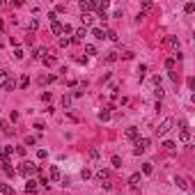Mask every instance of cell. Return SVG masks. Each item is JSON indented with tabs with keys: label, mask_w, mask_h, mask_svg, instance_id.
Segmentation results:
<instances>
[{
	"label": "cell",
	"mask_w": 195,
	"mask_h": 195,
	"mask_svg": "<svg viewBox=\"0 0 195 195\" xmlns=\"http://www.w3.org/2000/svg\"><path fill=\"white\" fill-rule=\"evenodd\" d=\"M97 177H99V181H110V170H99L97 172Z\"/></svg>",
	"instance_id": "obj_6"
},
{
	"label": "cell",
	"mask_w": 195,
	"mask_h": 195,
	"mask_svg": "<svg viewBox=\"0 0 195 195\" xmlns=\"http://www.w3.org/2000/svg\"><path fill=\"white\" fill-rule=\"evenodd\" d=\"M0 5H2V2H0Z\"/></svg>",
	"instance_id": "obj_46"
},
{
	"label": "cell",
	"mask_w": 195,
	"mask_h": 195,
	"mask_svg": "<svg viewBox=\"0 0 195 195\" xmlns=\"http://www.w3.org/2000/svg\"><path fill=\"white\" fill-rule=\"evenodd\" d=\"M25 191H28V193H34V191H37V181H34V179H28Z\"/></svg>",
	"instance_id": "obj_12"
},
{
	"label": "cell",
	"mask_w": 195,
	"mask_h": 195,
	"mask_svg": "<svg viewBox=\"0 0 195 195\" xmlns=\"http://www.w3.org/2000/svg\"><path fill=\"white\" fill-rule=\"evenodd\" d=\"M175 64H177L175 57H168V60H165V69H168V71H172V69H175Z\"/></svg>",
	"instance_id": "obj_18"
},
{
	"label": "cell",
	"mask_w": 195,
	"mask_h": 195,
	"mask_svg": "<svg viewBox=\"0 0 195 195\" xmlns=\"http://www.w3.org/2000/svg\"><path fill=\"white\" fill-rule=\"evenodd\" d=\"M85 34H87V30H85V28H78V30H76V37H85Z\"/></svg>",
	"instance_id": "obj_35"
},
{
	"label": "cell",
	"mask_w": 195,
	"mask_h": 195,
	"mask_svg": "<svg viewBox=\"0 0 195 195\" xmlns=\"http://www.w3.org/2000/svg\"><path fill=\"white\" fill-rule=\"evenodd\" d=\"M39 170V165H34L32 161H25V163H21V168H19V172L23 175V177H28V179H30V177L34 175Z\"/></svg>",
	"instance_id": "obj_1"
},
{
	"label": "cell",
	"mask_w": 195,
	"mask_h": 195,
	"mask_svg": "<svg viewBox=\"0 0 195 195\" xmlns=\"http://www.w3.org/2000/svg\"><path fill=\"white\" fill-rule=\"evenodd\" d=\"M2 170H5V172H7L9 177L14 175V168H11V163H9V161H2Z\"/></svg>",
	"instance_id": "obj_15"
},
{
	"label": "cell",
	"mask_w": 195,
	"mask_h": 195,
	"mask_svg": "<svg viewBox=\"0 0 195 195\" xmlns=\"http://www.w3.org/2000/svg\"><path fill=\"white\" fill-rule=\"evenodd\" d=\"M85 53H87V55H97V48H94L92 44H87L85 46Z\"/></svg>",
	"instance_id": "obj_28"
},
{
	"label": "cell",
	"mask_w": 195,
	"mask_h": 195,
	"mask_svg": "<svg viewBox=\"0 0 195 195\" xmlns=\"http://www.w3.org/2000/svg\"><path fill=\"white\" fill-rule=\"evenodd\" d=\"M7 80H9V74L5 71V69H0V85L5 87V83H7Z\"/></svg>",
	"instance_id": "obj_17"
},
{
	"label": "cell",
	"mask_w": 195,
	"mask_h": 195,
	"mask_svg": "<svg viewBox=\"0 0 195 195\" xmlns=\"http://www.w3.org/2000/svg\"><path fill=\"white\" fill-rule=\"evenodd\" d=\"M62 32H64V37H67V34H71V32H74V28L69 25V23H64V25H62Z\"/></svg>",
	"instance_id": "obj_25"
},
{
	"label": "cell",
	"mask_w": 195,
	"mask_h": 195,
	"mask_svg": "<svg viewBox=\"0 0 195 195\" xmlns=\"http://www.w3.org/2000/svg\"><path fill=\"white\" fill-rule=\"evenodd\" d=\"M179 140H181V143H186V145H188V143H191V131H188V129H184V131L179 133Z\"/></svg>",
	"instance_id": "obj_10"
},
{
	"label": "cell",
	"mask_w": 195,
	"mask_h": 195,
	"mask_svg": "<svg viewBox=\"0 0 195 195\" xmlns=\"http://www.w3.org/2000/svg\"><path fill=\"white\" fill-rule=\"evenodd\" d=\"M46 156H48V152H46V149H39L37 152V158H46Z\"/></svg>",
	"instance_id": "obj_40"
},
{
	"label": "cell",
	"mask_w": 195,
	"mask_h": 195,
	"mask_svg": "<svg viewBox=\"0 0 195 195\" xmlns=\"http://www.w3.org/2000/svg\"><path fill=\"white\" fill-rule=\"evenodd\" d=\"M62 106H64V108H71V94H64V97H62Z\"/></svg>",
	"instance_id": "obj_16"
},
{
	"label": "cell",
	"mask_w": 195,
	"mask_h": 195,
	"mask_svg": "<svg viewBox=\"0 0 195 195\" xmlns=\"http://www.w3.org/2000/svg\"><path fill=\"white\" fill-rule=\"evenodd\" d=\"M46 64V67H53V64H55V60H53V57H44V60H41Z\"/></svg>",
	"instance_id": "obj_36"
},
{
	"label": "cell",
	"mask_w": 195,
	"mask_h": 195,
	"mask_svg": "<svg viewBox=\"0 0 195 195\" xmlns=\"http://www.w3.org/2000/svg\"><path fill=\"white\" fill-rule=\"evenodd\" d=\"M172 124H175V122H172V117H165V120H163L161 124H158V129H156V133H158V138H163V135H165V133H168V131H170V129H172Z\"/></svg>",
	"instance_id": "obj_3"
},
{
	"label": "cell",
	"mask_w": 195,
	"mask_h": 195,
	"mask_svg": "<svg viewBox=\"0 0 195 195\" xmlns=\"http://www.w3.org/2000/svg\"><path fill=\"white\" fill-rule=\"evenodd\" d=\"M14 87H16V83H14V78H9L7 83H5V90H9V92H11V90H14Z\"/></svg>",
	"instance_id": "obj_27"
},
{
	"label": "cell",
	"mask_w": 195,
	"mask_h": 195,
	"mask_svg": "<svg viewBox=\"0 0 195 195\" xmlns=\"http://www.w3.org/2000/svg\"><path fill=\"white\" fill-rule=\"evenodd\" d=\"M48 177H51V181H60L62 179L60 168H57V165H51V168H48Z\"/></svg>",
	"instance_id": "obj_4"
},
{
	"label": "cell",
	"mask_w": 195,
	"mask_h": 195,
	"mask_svg": "<svg viewBox=\"0 0 195 195\" xmlns=\"http://www.w3.org/2000/svg\"><path fill=\"white\" fill-rule=\"evenodd\" d=\"M30 85V78H28V76H23V78L19 80V87H28Z\"/></svg>",
	"instance_id": "obj_29"
},
{
	"label": "cell",
	"mask_w": 195,
	"mask_h": 195,
	"mask_svg": "<svg viewBox=\"0 0 195 195\" xmlns=\"http://www.w3.org/2000/svg\"><path fill=\"white\" fill-rule=\"evenodd\" d=\"M106 39H110V41H117V34H115V30H106Z\"/></svg>",
	"instance_id": "obj_23"
},
{
	"label": "cell",
	"mask_w": 195,
	"mask_h": 195,
	"mask_svg": "<svg viewBox=\"0 0 195 195\" xmlns=\"http://www.w3.org/2000/svg\"><path fill=\"white\" fill-rule=\"evenodd\" d=\"M90 175H92V172H90V170H87V168H85V170H83V172H80V177H83V179H90Z\"/></svg>",
	"instance_id": "obj_41"
},
{
	"label": "cell",
	"mask_w": 195,
	"mask_h": 195,
	"mask_svg": "<svg viewBox=\"0 0 195 195\" xmlns=\"http://www.w3.org/2000/svg\"><path fill=\"white\" fill-rule=\"evenodd\" d=\"M14 57H16V60H23V57H25V53H23L21 48H16V51H14Z\"/></svg>",
	"instance_id": "obj_32"
},
{
	"label": "cell",
	"mask_w": 195,
	"mask_h": 195,
	"mask_svg": "<svg viewBox=\"0 0 195 195\" xmlns=\"http://www.w3.org/2000/svg\"><path fill=\"white\" fill-rule=\"evenodd\" d=\"M154 94H156L158 99H161V97H163V87H161V85H158V87H154Z\"/></svg>",
	"instance_id": "obj_39"
},
{
	"label": "cell",
	"mask_w": 195,
	"mask_h": 195,
	"mask_svg": "<svg viewBox=\"0 0 195 195\" xmlns=\"http://www.w3.org/2000/svg\"><path fill=\"white\" fill-rule=\"evenodd\" d=\"M0 191H2L5 195H14V188H11V186H7V184H2V188H0Z\"/></svg>",
	"instance_id": "obj_22"
},
{
	"label": "cell",
	"mask_w": 195,
	"mask_h": 195,
	"mask_svg": "<svg viewBox=\"0 0 195 195\" xmlns=\"http://www.w3.org/2000/svg\"><path fill=\"white\" fill-rule=\"evenodd\" d=\"M0 158H2V147H0Z\"/></svg>",
	"instance_id": "obj_44"
},
{
	"label": "cell",
	"mask_w": 195,
	"mask_h": 195,
	"mask_svg": "<svg viewBox=\"0 0 195 195\" xmlns=\"http://www.w3.org/2000/svg\"><path fill=\"white\" fill-rule=\"evenodd\" d=\"M147 147H149V138H138V140H135V145H133V154H135V156L145 154Z\"/></svg>",
	"instance_id": "obj_2"
},
{
	"label": "cell",
	"mask_w": 195,
	"mask_h": 195,
	"mask_svg": "<svg viewBox=\"0 0 195 195\" xmlns=\"http://www.w3.org/2000/svg\"><path fill=\"white\" fill-rule=\"evenodd\" d=\"M51 32L53 34H62V23L60 21H53L51 23Z\"/></svg>",
	"instance_id": "obj_7"
},
{
	"label": "cell",
	"mask_w": 195,
	"mask_h": 195,
	"mask_svg": "<svg viewBox=\"0 0 195 195\" xmlns=\"http://www.w3.org/2000/svg\"><path fill=\"white\" fill-rule=\"evenodd\" d=\"M140 181H143V177H140V172H133L131 177H129V186H140Z\"/></svg>",
	"instance_id": "obj_5"
},
{
	"label": "cell",
	"mask_w": 195,
	"mask_h": 195,
	"mask_svg": "<svg viewBox=\"0 0 195 195\" xmlns=\"http://www.w3.org/2000/svg\"><path fill=\"white\" fill-rule=\"evenodd\" d=\"M163 149H165V152H175V149H177V145H175V143H165V145H163Z\"/></svg>",
	"instance_id": "obj_30"
},
{
	"label": "cell",
	"mask_w": 195,
	"mask_h": 195,
	"mask_svg": "<svg viewBox=\"0 0 195 195\" xmlns=\"http://www.w3.org/2000/svg\"><path fill=\"white\" fill-rule=\"evenodd\" d=\"M69 44H71V37H62L60 39V46H69Z\"/></svg>",
	"instance_id": "obj_37"
},
{
	"label": "cell",
	"mask_w": 195,
	"mask_h": 195,
	"mask_svg": "<svg viewBox=\"0 0 195 195\" xmlns=\"http://www.w3.org/2000/svg\"><path fill=\"white\" fill-rule=\"evenodd\" d=\"M113 168H122V158L117 156V154L113 156Z\"/></svg>",
	"instance_id": "obj_31"
},
{
	"label": "cell",
	"mask_w": 195,
	"mask_h": 195,
	"mask_svg": "<svg viewBox=\"0 0 195 195\" xmlns=\"http://www.w3.org/2000/svg\"><path fill=\"white\" fill-rule=\"evenodd\" d=\"M80 21H83V25H85V28H90L92 23H94V16H92V14H83Z\"/></svg>",
	"instance_id": "obj_8"
},
{
	"label": "cell",
	"mask_w": 195,
	"mask_h": 195,
	"mask_svg": "<svg viewBox=\"0 0 195 195\" xmlns=\"http://www.w3.org/2000/svg\"><path fill=\"white\" fill-rule=\"evenodd\" d=\"M90 156H92V158H99V149H94V147H92V149H90Z\"/></svg>",
	"instance_id": "obj_42"
},
{
	"label": "cell",
	"mask_w": 195,
	"mask_h": 195,
	"mask_svg": "<svg viewBox=\"0 0 195 195\" xmlns=\"http://www.w3.org/2000/svg\"><path fill=\"white\" fill-rule=\"evenodd\" d=\"M126 138L138 140V129H135V126H129V129H126Z\"/></svg>",
	"instance_id": "obj_11"
},
{
	"label": "cell",
	"mask_w": 195,
	"mask_h": 195,
	"mask_svg": "<svg viewBox=\"0 0 195 195\" xmlns=\"http://www.w3.org/2000/svg\"><path fill=\"white\" fill-rule=\"evenodd\" d=\"M0 188H2V184H0Z\"/></svg>",
	"instance_id": "obj_45"
},
{
	"label": "cell",
	"mask_w": 195,
	"mask_h": 195,
	"mask_svg": "<svg viewBox=\"0 0 195 195\" xmlns=\"http://www.w3.org/2000/svg\"><path fill=\"white\" fill-rule=\"evenodd\" d=\"M51 99H53L51 92H44V94H41V101H51Z\"/></svg>",
	"instance_id": "obj_38"
},
{
	"label": "cell",
	"mask_w": 195,
	"mask_h": 195,
	"mask_svg": "<svg viewBox=\"0 0 195 195\" xmlns=\"http://www.w3.org/2000/svg\"><path fill=\"white\" fill-rule=\"evenodd\" d=\"M92 34H94L97 39H106V32L101 30V28H92Z\"/></svg>",
	"instance_id": "obj_14"
},
{
	"label": "cell",
	"mask_w": 195,
	"mask_h": 195,
	"mask_svg": "<svg viewBox=\"0 0 195 195\" xmlns=\"http://www.w3.org/2000/svg\"><path fill=\"white\" fill-rule=\"evenodd\" d=\"M184 11H186V14H191V11H195V2H186V5H184Z\"/></svg>",
	"instance_id": "obj_24"
},
{
	"label": "cell",
	"mask_w": 195,
	"mask_h": 195,
	"mask_svg": "<svg viewBox=\"0 0 195 195\" xmlns=\"http://www.w3.org/2000/svg\"><path fill=\"white\" fill-rule=\"evenodd\" d=\"M154 172V163H145L143 165V175H152Z\"/></svg>",
	"instance_id": "obj_19"
},
{
	"label": "cell",
	"mask_w": 195,
	"mask_h": 195,
	"mask_svg": "<svg viewBox=\"0 0 195 195\" xmlns=\"http://www.w3.org/2000/svg\"><path fill=\"white\" fill-rule=\"evenodd\" d=\"M165 41H168V46H172V48H179V39L177 37H168Z\"/></svg>",
	"instance_id": "obj_20"
},
{
	"label": "cell",
	"mask_w": 195,
	"mask_h": 195,
	"mask_svg": "<svg viewBox=\"0 0 195 195\" xmlns=\"http://www.w3.org/2000/svg\"><path fill=\"white\" fill-rule=\"evenodd\" d=\"M2 30H5V21L0 19V32H2Z\"/></svg>",
	"instance_id": "obj_43"
},
{
	"label": "cell",
	"mask_w": 195,
	"mask_h": 195,
	"mask_svg": "<svg viewBox=\"0 0 195 195\" xmlns=\"http://www.w3.org/2000/svg\"><path fill=\"white\" fill-rule=\"evenodd\" d=\"M99 120H101V122H108V120H110V108H103L101 113H99Z\"/></svg>",
	"instance_id": "obj_13"
},
{
	"label": "cell",
	"mask_w": 195,
	"mask_h": 195,
	"mask_svg": "<svg viewBox=\"0 0 195 195\" xmlns=\"http://www.w3.org/2000/svg\"><path fill=\"white\" fill-rule=\"evenodd\" d=\"M32 57H37V60H44V57H46V48H37Z\"/></svg>",
	"instance_id": "obj_21"
},
{
	"label": "cell",
	"mask_w": 195,
	"mask_h": 195,
	"mask_svg": "<svg viewBox=\"0 0 195 195\" xmlns=\"http://www.w3.org/2000/svg\"><path fill=\"white\" fill-rule=\"evenodd\" d=\"M152 7H154V5H152L149 0H145V2H143V14H145V11H149Z\"/></svg>",
	"instance_id": "obj_33"
},
{
	"label": "cell",
	"mask_w": 195,
	"mask_h": 195,
	"mask_svg": "<svg viewBox=\"0 0 195 195\" xmlns=\"http://www.w3.org/2000/svg\"><path fill=\"white\" fill-rule=\"evenodd\" d=\"M175 184H177V186H179V188H181V191H188V181L184 179V177H177V179H175Z\"/></svg>",
	"instance_id": "obj_9"
},
{
	"label": "cell",
	"mask_w": 195,
	"mask_h": 195,
	"mask_svg": "<svg viewBox=\"0 0 195 195\" xmlns=\"http://www.w3.org/2000/svg\"><path fill=\"white\" fill-rule=\"evenodd\" d=\"M145 74H147V67H145V64H140V67H138V78H143Z\"/></svg>",
	"instance_id": "obj_34"
},
{
	"label": "cell",
	"mask_w": 195,
	"mask_h": 195,
	"mask_svg": "<svg viewBox=\"0 0 195 195\" xmlns=\"http://www.w3.org/2000/svg\"><path fill=\"white\" fill-rule=\"evenodd\" d=\"M117 55H120V53H115V51H113V53H108V55H106V62H115V60H117Z\"/></svg>",
	"instance_id": "obj_26"
}]
</instances>
